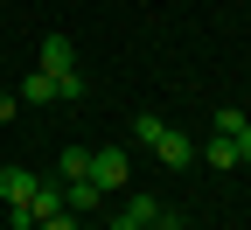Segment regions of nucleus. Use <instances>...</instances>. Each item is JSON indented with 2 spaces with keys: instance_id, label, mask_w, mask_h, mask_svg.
<instances>
[{
  "instance_id": "obj_1",
  "label": "nucleus",
  "mask_w": 251,
  "mask_h": 230,
  "mask_svg": "<svg viewBox=\"0 0 251 230\" xmlns=\"http://www.w3.org/2000/svg\"><path fill=\"white\" fill-rule=\"evenodd\" d=\"M133 140H147L153 153H161V168H196V160H202V147H196V140L175 133V126H161L153 112H140V119H133Z\"/></svg>"
},
{
  "instance_id": "obj_2",
  "label": "nucleus",
  "mask_w": 251,
  "mask_h": 230,
  "mask_svg": "<svg viewBox=\"0 0 251 230\" xmlns=\"http://www.w3.org/2000/svg\"><path fill=\"white\" fill-rule=\"evenodd\" d=\"M126 175H133L126 147H98V153H91V181H98L105 195H112V188H126Z\"/></svg>"
},
{
  "instance_id": "obj_3",
  "label": "nucleus",
  "mask_w": 251,
  "mask_h": 230,
  "mask_svg": "<svg viewBox=\"0 0 251 230\" xmlns=\"http://www.w3.org/2000/svg\"><path fill=\"white\" fill-rule=\"evenodd\" d=\"M35 70H49V77L77 70V49H70V35H42V63H35Z\"/></svg>"
},
{
  "instance_id": "obj_4",
  "label": "nucleus",
  "mask_w": 251,
  "mask_h": 230,
  "mask_svg": "<svg viewBox=\"0 0 251 230\" xmlns=\"http://www.w3.org/2000/svg\"><path fill=\"white\" fill-rule=\"evenodd\" d=\"M98 195H105V188L91 181V175H84V181H63V209H70V216H91V209H98Z\"/></svg>"
},
{
  "instance_id": "obj_5",
  "label": "nucleus",
  "mask_w": 251,
  "mask_h": 230,
  "mask_svg": "<svg viewBox=\"0 0 251 230\" xmlns=\"http://www.w3.org/2000/svg\"><path fill=\"white\" fill-rule=\"evenodd\" d=\"M14 98H21V105H63V91H56V77H49V70H28V84H21Z\"/></svg>"
},
{
  "instance_id": "obj_6",
  "label": "nucleus",
  "mask_w": 251,
  "mask_h": 230,
  "mask_svg": "<svg viewBox=\"0 0 251 230\" xmlns=\"http://www.w3.org/2000/svg\"><path fill=\"white\" fill-rule=\"evenodd\" d=\"M35 181H42L35 168H0V195H7V209L28 203V195H35Z\"/></svg>"
},
{
  "instance_id": "obj_7",
  "label": "nucleus",
  "mask_w": 251,
  "mask_h": 230,
  "mask_svg": "<svg viewBox=\"0 0 251 230\" xmlns=\"http://www.w3.org/2000/svg\"><path fill=\"white\" fill-rule=\"evenodd\" d=\"M153 216H161V203H153V195H133V203H126V216L105 223V230H153Z\"/></svg>"
},
{
  "instance_id": "obj_8",
  "label": "nucleus",
  "mask_w": 251,
  "mask_h": 230,
  "mask_svg": "<svg viewBox=\"0 0 251 230\" xmlns=\"http://www.w3.org/2000/svg\"><path fill=\"white\" fill-rule=\"evenodd\" d=\"M28 209H35V223H42V216H56V209H63V181H35Z\"/></svg>"
},
{
  "instance_id": "obj_9",
  "label": "nucleus",
  "mask_w": 251,
  "mask_h": 230,
  "mask_svg": "<svg viewBox=\"0 0 251 230\" xmlns=\"http://www.w3.org/2000/svg\"><path fill=\"white\" fill-rule=\"evenodd\" d=\"M56 175H63V181H84V175H91V147H63Z\"/></svg>"
},
{
  "instance_id": "obj_10",
  "label": "nucleus",
  "mask_w": 251,
  "mask_h": 230,
  "mask_svg": "<svg viewBox=\"0 0 251 230\" xmlns=\"http://www.w3.org/2000/svg\"><path fill=\"white\" fill-rule=\"evenodd\" d=\"M209 168H244V160H237V140L216 133V140H209Z\"/></svg>"
},
{
  "instance_id": "obj_11",
  "label": "nucleus",
  "mask_w": 251,
  "mask_h": 230,
  "mask_svg": "<svg viewBox=\"0 0 251 230\" xmlns=\"http://www.w3.org/2000/svg\"><path fill=\"white\" fill-rule=\"evenodd\" d=\"M56 91H63V105H77V98H84V70H63Z\"/></svg>"
},
{
  "instance_id": "obj_12",
  "label": "nucleus",
  "mask_w": 251,
  "mask_h": 230,
  "mask_svg": "<svg viewBox=\"0 0 251 230\" xmlns=\"http://www.w3.org/2000/svg\"><path fill=\"white\" fill-rule=\"evenodd\" d=\"M244 126H251V112H244V105H237V112H216V133H224V140H230V133H244Z\"/></svg>"
},
{
  "instance_id": "obj_13",
  "label": "nucleus",
  "mask_w": 251,
  "mask_h": 230,
  "mask_svg": "<svg viewBox=\"0 0 251 230\" xmlns=\"http://www.w3.org/2000/svg\"><path fill=\"white\" fill-rule=\"evenodd\" d=\"M77 223H84V216H70V209H56V216H42L35 230H77Z\"/></svg>"
},
{
  "instance_id": "obj_14",
  "label": "nucleus",
  "mask_w": 251,
  "mask_h": 230,
  "mask_svg": "<svg viewBox=\"0 0 251 230\" xmlns=\"http://www.w3.org/2000/svg\"><path fill=\"white\" fill-rule=\"evenodd\" d=\"M14 112H21V98H0V126H7V119H14Z\"/></svg>"
},
{
  "instance_id": "obj_15",
  "label": "nucleus",
  "mask_w": 251,
  "mask_h": 230,
  "mask_svg": "<svg viewBox=\"0 0 251 230\" xmlns=\"http://www.w3.org/2000/svg\"><path fill=\"white\" fill-rule=\"evenodd\" d=\"M77 230H105V223H77Z\"/></svg>"
},
{
  "instance_id": "obj_16",
  "label": "nucleus",
  "mask_w": 251,
  "mask_h": 230,
  "mask_svg": "<svg viewBox=\"0 0 251 230\" xmlns=\"http://www.w3.org/2000/svg\"><path fill=\"white\" fill-rule=\"evenodd\" d=\"M244 112H251V91H244Z\"/></svg>"
}]
</instances>
